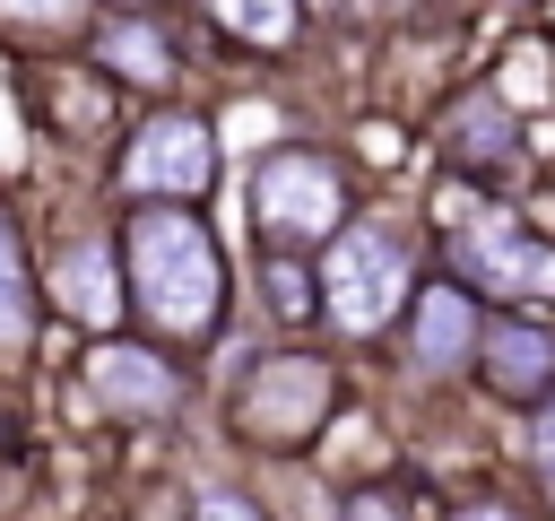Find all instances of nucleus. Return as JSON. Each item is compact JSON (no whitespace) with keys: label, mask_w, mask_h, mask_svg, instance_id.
Segmentation results:
<instances>
[{"label":"nucleus","mask_w":555,"mask_h":521,"mask_svg":"<svg viewBox=\"0 0 555 521\" xmlns=\"http://www.w3.org/2000/svg\"><path fill=\"white\" fill-rule=\"evenodd\" d=\"M113 243H121V295H130L147 339H165V347L217 339V321H225V252H217V234L199 226L191 200H130Z\"/></svg>","instance_id":"nucleus-1"},{"label":"nucleus","mask_w":555,"mask_h":521,"mask_svg":"<svg viewBox=\"0 0 555 521\" xmlns=\"http://www.w3.org/2000/svg\"><path fill=\"white\" fill-rule=\"evenodd\" d=\"M312 287H321V313H330L338 339H382L399 321L408 287H416V243L399 226H338L321 243Z\"/></svg>","instance_id":"nucleus-2"},{"label":"nucleus","mask_w":555,"mask_h":521,"mask_svg":"<svg viewBox=\"0 0 555 521\" xmlns=\"http://www.w3.org/2000/svg\"><path fill=\"white\" fill-rule=\"evenodd\" d=\"M347 226V165L321 148H269L251 165V234L260 252H321Z\"/></svg>","instance_id":"nucleus-3"},{"label":"nucleus","mask_w":555,"mask_h":521,"mask_svg":"<svg viewBox=\"0 0 555 521\" xmlns=\"http://www.w3.org/2000/svg\"><path fill=\"white\" fill-rule=\"evenodd\" d=\"M330 408H338V373L321 356H295V347L286 356H260L234 382V399H225V417H234V434L251 452H304L330 425Z\"/></svg>","instance_id":"nucleus-4"},{"label":"nucleus","mask_w":555,"mask_h":521,"mask_svg":"<svg viewBox=\"0 0 555 521\" xmlns=\"http://www.w3.org/2000/svg\"><path fill=\"white\" fill-rule=\"evenodd\" d=\"M113 182H121V200H208V182H217V130L191 104H156L121 139Z\"/></svg>","instance_id":"nucleus-5"},{"label":"nucleus","mask_w":555,"mask_h":521,"mask_svg":"<svg viewBox=\"0 0 555 521\" xmlns=\"http://www.w3.org/2000/svg\"><path fill=\"white\" fill-rule=\"evenodd\" d=\"M78 391L95 417H121V425H156L182 408V365L165 339H121V330H95L87 365H78Z\"/></svg>","instance_id":"nucleus-6"},{"label":"nucleus","mask_w":555,"mask_h":521,"mask_svg":"<svg viewBox=\"0 0 555 521\" xmlns=\"http://www.w3.org/2000/svg\"><path fill=\"white\" fill-rule=\"evenodd\" d=\"M43 304L69 313L78 330H121L130 295H121V243L104 226H61V243L43 252Z\"/></svg>","instance_id":"nucleus-7"},{"label":"nucleus","mask_w":555,"mask_h":521,"mask_svg":"<svg viewBox=\"0 0 555 521\" xmlns=\"http://www.w3.org/2000/svg\"><path fill=\"white\" fill-rule=\"evenodd\" d=\"M451 269H460V287H486V295H512V304L555 295V243L529 234L520 217H468L451 234Z\"/></svg>","instance_id":"nucleus-8"},{"label":"nucleus","mask_w":555,"mask_h":521,"mask_svg":"<svg viewBox=\"0 0 555 521\" xmlns=\"http://www.w3.org/2000/svg\"><path fill=\"white\" fill-rule=\"evenodd\" d=\"M442 165L477 174V182H503L520 165V122L503 104V87H468L451 113H442Z\"/></svg>","instance_id":"nucleus-9"},{"label":"nucleus","mask_w":555,"mask_h":521,"mask_svg":"<svg viewBox=\"0 0 555 521\" xmlns=\"http://www.w3.org/2000/svg\"><path fill=\"white\" fill-rule=\"evenodd\" d=\"M468 365L486 373L494 399H546L555 391V330H538V321H477Z\"/></svg>","instance_id":"nucleus-10"},{"label":"nucleus","mask_w":555,"mask_h":521,"mask_svg":"<svg viewBox=\"0 0 555 521\" xmlns=\"http://www.w3.org/2000/svg\"><path fill=\"white\" fill-rule=\"evenodd\" d=\"M408 313V373H460L468 347H477V304L468 287H425Z\"/></svg>","instance_id":"nucleus-11"},{"label":"nucleus","mask_w":555,"mask_h":521,"mask_svg":"<svg viewBox=\"0 0 555 521\" xmlns=\"http://www.w3.org/2000/svg\"><path fill=\"white\" fill-rule=\"evenodd\" d=\"M87 52H95V69L104 78H121V87H173V35L147 17V9H121V17H104V26H87Z\"/></svg>","instance_id":"nucleus-12"},{"label":"nucleus","mask_w":555,"mask_h":521,"mask_svg":"<svg viewBox=\"0 0 555 521\" xmlns=\"http://www.w3.org/2000/svg\"><path fill=\"white\" fill-rule=\"evenodd\" d=\"M35 330H43V304H35V252H26L17 208L0 200V356L35 347Z\"/></svg>","instance_id":"nucleus-13"},{"label":"nucleus","mask_w":555,"mask_h":521,"mask_svg":"<svg viewBox=\"0 0 555 521\" xmlns=\"http://www.w3.org/2000/svg\"><path fill=\"white\" fill-rule=\"evenodd\" d=\"M87 26H95V0H0V35L9 43H35V52L87 43Z\"/></svg>","instance_id":"nucleus-14"},{"label":"nucleus","mask_w":555,"mask_h":521,"mask_svg":"<svg viewBox=\"0 0 555 521\" xmlns=\"http://www.w3.org/2000/svg\"><path fill=\"white\" fill-rule=\"evenodd\" d=\"M208 26H225L243 52H286L304 35V0H199Z\"/></svg>","instance_id":"nucleus-15"},{"label":"nucleus","mask_w":555,"mask_h":521,"mask_svg":"<svg viewBox=\"0 0 555 521\" xmlns=\"http://www.w3.org/2000/svg\"><path fill=\"white\" fill-rule=\"evenodd\" d=\"M260 295H269V321H312L321 313V287H312L304 252H260Z\"/></svg>","instance_id":"nucleus-16"},{"label":"nucleus","mask_w":555,"mask_h":521,"mask_svg":"<svg viewBox=\"0 0 555 521\" xmlns=\"http://www.w3.org/2000/svg\"><path fill=\"white\" fill-rule=\"evenodd\" d=\"M338 521H416V504H408L399 486H364V495H347Z\"/></svg>","instance_id":"nucleus-17"},{"label":"nucleus","mask_w":555,"mask_h":521,"mask_svg":"<svg viewBox=\"0 0 555 521\" xmlns=\"http://www.w3.org/2000/svg\"><path fill=\"white\" fill-rule=\"evenodd\" d=\"M191 521H269V512H260L243 486H208V495L191 504Z\"/></svg>","instance_id":"nucleus-18"},{"label":"nucleus","mask_w":555,"mask_h":521,"mask_svg":"<svg viewBox=\"0 0 555 521\" xmlns=\"http://www.w3.org/2000/svg\"><path fill=\"white\" fill-rule=\"evenodd\" d=\"M538 460H546V478H555V408H546V425H538Z\"/></svg>","instance_id":"nucleus-19"},{"label":"nucleus","mask_w":555,"mask_h":521,"mask_svg":"<svg viewBox=\"0 0 555 521\" xmlns=\"http://www.w3.org/2000/svg\"><path fill=\"white\" fill-rule=\"evenodd\" d=\"M451 521H512L503 504H468V512H451Z\"/></svg>","instance_id":"nucleus-20"},{"label":"nucleus","mask_w":555,"mask_h":521,"mask_svg":"<svg viewBox=\"0 0 555 521\" xmlns=\"http://www.w3.org/2000/svg\"><path fill=\"white\" fill-rule=\"evenodd\" d=\"M113 9H156V0H113Z\"/></svg>","instance_id":"nucleus-21"}]
</instances>
